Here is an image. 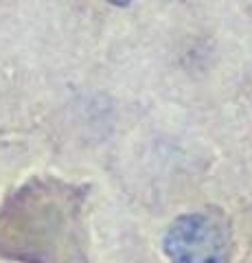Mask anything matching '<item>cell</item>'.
Instances as JSON below:
<instances>
[{
	"label": "cell",
	"mask_w": 252,
	"mask_h": 263,
	"mask_svg": "<svg viewBox=\"0 0 252 263\" xmlns=\"http://www.w3.org/2000/svg\"><path fill=\"white\" fill-rule=\"evenodd\" d=\"M228 228L208 213L178 217L165 235V252L171 263H226Z\"/></svg>",
	"instance_id": "cell-1"
},
{
	"label": "cell",
	"mask_w": 252,
	"mask_h": 263,
	"mask_svg": "<svg viewBox=\"0 0 252 263\" xmlns=\"http://www.w3.org/2000/svg\"><path fill=\"white\" fill-rule=\"evenodd\" d=\"M108 3H112V5H117V7H127L132 0H108Z\"/></svg>",
	"instance_id": "cell-2"
}]
</instances>
